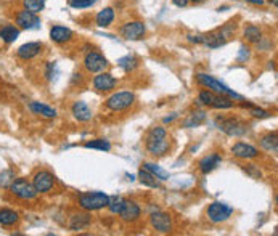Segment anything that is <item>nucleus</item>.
<instances>
[{
	"label": "nucleus",
	"mask_w": 278,
	"mask_h": 236,
	"mask_svg": "<svg viewBox=\"0 0 278 236\" xmlns=\"http://www.w3.org/2000/svg\"><path fill=\"white\" fill-rule=\"evenodd\" d=\"M236 31V24L233 21L227 23L222 27H219L216 31H211L207 34H202V44L209 48H219L228 42V40L233 37V34Z\"/></svg>",
	"instance_id": "f257e3e1"
},
{
	"label": "nucleus",
	"mask_w": 278,
	"mask_h": 236,
	"mask_svg": "<svg viewBox=\"0 0 278 236\" xmlns=\"http://www.w3.org/2000/svg\"><path fill=\"white\" fill-rule=\"evenodd\" d=\"M196 82L202 87H206L207 90H211L212 94L216 95H225V96H230L231 100H243L241 95H238L236 92H233L231 89H228L227 85L224 82H221L219 79H216L211 74H204V72H200L196 74Z\"/></svg>",
	"instance_id": "f03ea898"
},
{
	"label": "nucleus",
	"mask_w": 278,
	"mask_h": 236,
	"mask_svg": "<svg viewBox=\"0 0 278 236\" xmlns=\"http://www.w3.org/2000/svg\"><path fill=\"white\" fill-rule=\"evenodd\" d=\"M108 194L101 193V191H89V193H82L79 194V206L82 207L87 212H94V211H100L103 207L108 206Z\"/></svg>",
	"instance_id": "7ed1b4c3"
},
{
	"label": "nucleus",
	"mask_w": 278,
	"mask_h": 236,
	"mask_svg": "<svg viewBox=\"0 0 278 236\" xmlns=\"http://www.w3.org/2000/svg\"><path fill=\"white\" fill-rule=\"evenodd\" d=\"M134 103H135V95L129 90H123V92H116V94H113L106 100L105 105L109 111L119 113V111H126V109H129Z\"/></svg>",
	"instance_id": "20e7f679"
},
{
	"label": "nucleus",
	"mask_w": 278,
	"mask_h": 236,
	"mask_svg": "<svg viewBox=\"0 0 278 236\" xmlns=\"http://www.w3.org/2000/svg\"><path fill=\"white\" fill-rule=\"evenodd\" d=\"M216 124L224 134H227L230 137H241L250 130V125L236 118H217Z\"/></svg>",
	"instance_id": "39448f33"
},
{
	"label": "nucleus",
	"mask_w": 278,
	"mask_h": 236,
	"mask_svg": "<svg viewBox=\"0 0 278 236\" xmlns=\"http://www.w3.org/2000/svg\"><path fill=\"white\" fill-rule=\"evenodd\" d=\"M10 191L13 193L16 198L25 199V201L34 199L37 196V191L36 188H34L32 182H27L26 178H15L10 185Z\"/></svg>",
	"instance_id": "423d86ee"
},
{
	"label": "nucleus",
	"mask_w": 278,
	"mask_h": 236,
	"mask_svg": "<svg viewBox=\"0 0 278 236\" xmlns=\"http://www.w3.org/2000/svg\"><path fill=\"white\" fill-rule=\"evenodd\" d=\"M231 214H233V207L221 203V201H216V203L209 204V207H207V218H209L211 223H222L228 220Z\"/></svg>",
	"instance_id": "0eeeda50"
},
{
	"label": "nucleus",
	"mask_w": 278,
	"mask_h": 236,
	"mask_svg": "<svg viewBox=\"0 0 278 236\" xmlns=\"http://www.w3.org/2000/svg\"><path fill=\"white\" fill-rule=\"evenodd\" d=\"M108 66H109L108 60L101 53H98V51H90V53H87L84 58V68L92 74L103 72Z\"/></svg>",
	"instance_id": "6e6552de"
},
{
	"label": "nucleus",
	"mask_w": 278,
	"mask_h": 236,
	"mask_svg": "<svg viewBox=\"0 0 278 236\" xmlns=\"http://www.w3.org/2000/svg\"><path fill=\"white\" fill-rule=\"evenodd\" d=\"M32 185L39 193H49L55 185V175L49 170H39L36 175L32 177Z\"/></svg>",
	"instance_id": "1a4fd4ad"
},
{
	"label": "nucleus",
	"mask_w": 278,
	"mask_h": 236,
	"mask_svg": "<svg viewBox=\"0 0 278 236\" xmlns=\"http://www.w3.org/2000/svg\"><path fill=\"white\" fill-rule=\"evenodd\" d=\"M147 27H145L143 21H130L121 27V36L126 40H140L145 37Z\"/></svg>",
	"instance_id": "9d476101"
},
{
	"label": "nucleus",
	"mask_w": 278,
	"mask_h": 236,
	"mask_svg": "<svg viewBox=\"0 0 278 236\" xmlns=\"http://www.w3.org/2000/svg\"><path fill=\"white\" fill-rule=\"evenodd\" d=\"M150 223L159 233H171L172 232V217L166 212L156 211L150 215Z\"/></svg>",
	"instance_id": "9b49d317"
},
{
	"label": "nucleus",
	"mask_w": 278,
	"mask_h": 236,
	"mask_svg": "<svg viewBox=\"0 0 278 236\" xmlns=\"http://www.w3.org/2000/svg\"><path fill=\"white\" fill-rule=\"evenodd\" d=\"M16 24H18L20 29H37V27H40V18L36 13L21 10L16 15Z\"/></svg>",
	"instance_id": "f8f14e48"
},
{
	"label": "nucleus",
	"mask_w": 278,
	"mask_h": 236,
	"mask_svg": "<svg viewBox=\"0 0 278 236\" xmlns=\"http://www.w3.org/2000/svg\"><path fill=\"white\" fill-rule=\"evenodd\" d=\"M140 214H142L140 206H138L135 201L126 199L123 209H121V212L118 215L121 217V220H124V222H135V220H138Z\"/></svg>",
	"instance_id": "ddd939ff"
},
{
	"label": "nucleus",
	"mask_w": 278,
	"mask_h": 236,
	"mask_svg": "<svg viewBox=\"0 0 278 236\" xmlns=\"http://www.w3.org/2000/svg\"><path fill=\"white\" fill-rule=\"evenodd\" d=\"M231 153H233L235 158L238 159H254L259 156V149L253 145H248V143H243V142H238L235 143L233 146H231Z\"/></svg>",
	"instance_id": "4468645a"
},
{
	"label": "nucleus",
	"mask_w": 278,
	"mask_h": 236,
	"mask_svg": "<svg viewBox=\"0 0 278 236\" xmlns=\"http://www.w3.org/2000/svg\"><path fill=\"white\" fill-rule=\"evenodd\" d=\"M116 84H118L116 77L105 71L98 72V76L94 77V89L98 92H111L116 87Z\"/></svg>",
	"instance_id": "2eb2a0df"
},
{
	"label": "nucleus",
	"mask_w": 278,
	"mask_h": 236,
	"mask_svg": "<svg viewBox=\"0 0 278 236\" xmlns=\"http://www.w3.org/2000/svg\"><path fill=\"white\" fill-rule=\"evenodd\" d=\"M42 48H44V44L42 42H27L25 45H21V47L16 50V55L20 56L21 60H32L39 56L42 53Z\"/></svg>",
	"instance_id": "dca6fc26"
},
{
	"label": "nucleus",
	"mask_w": 278,
	"mask_h": 236,
	"mask_svg": "<svg viewBox=\"0 0 278 236\" xmlns=\"http://www.w3.org/2000/svg\"><path fill=\"white\" fill-rule=\"evenodd\" d=\"M222 163V156L217 153H211L207 154V156H204L198 164V167L201 170V174H209V172H212L214 169H217L219 165H221Z\"/></svg>",
	"instance_id": "f3484780"
},
{
	"label": "nucleus",
	"mask_w": 278,
	"mask_h": 236,
	"mask_svg": "<svg viewBox=\"0 0 278 236\" xmlns=\"http://www.w3.org/2000/svg\"><path fill=\"white\" fill-rule=\"evenodd\" d=\"M71 113L76 120L79 122H89L92 119V109L89 108L85 101H76L71 108Z\"/></svg>",
	"instance_id": "a211bd4d"
},
{
	"label": "nucleus",
	"mask_w": 278,
	"mask_h": 236,
	"mask_svg": "<svg viewBox=\"0 0 278 236\" xmlns=\"http://www.w3.org/2000/svg\"><path fill=\"white\" fill-rule=\"evenodd\" d=\"M73 31L69 29V27H65V26H53L50 29V39L53 40L55 44H66L69 40L73 39Z\"/></svg>",
	"instance_id": "6ab92c4d"
},
{
	"label": "nucleus",
	"mask_w": 278,
	"mask_h": 236,
	"mask_svg": "<svg viewBox=\"0 0 278 236\" xmlns=\"http://www.w3.org/2000/svg\"><path fill=\"white\" fill-rule=\"evenodd\" d=\"M29 109H31L34 114H37V116L45 118V119H55L56 114H58L55 108H51V106L45 105V103H40V101L29 103Z\"/></svg>",
	"instance_id": "aec40b11"
},
{
	"label": "nucleus",
	"mask_w": 278,
	"mask_h": 236,
	"mask_svg": "<svg viewBox=\"0 0 278 236\" xmlns=\"http://www.w3.org/2000/svg\"><path fill=\"white\" fill-rule=\"evenodd\" d=\"M169 146H171V143L167 138H164V140H158V142H147L148 153L153 154V156H164V154L169 151Z\"/></svg>",
	"instance_id": "412c9836"
},
{
	"label": "nucleus",
	"mask_w": 278,
	"mask_h": 236,
	"mask_svg": "<svg viewBox=\"0 0 278 236\" xmlns=\"http://www.w3.org/2000/svg\"><path fill=\"white\" fill-rule=\"evenodd\" d=\"M92 222V217L89 214H74L69 220V228L73 232H80V230H85L89 228Z\"/></svg>",
	"instance_id": "4be33fe9"
},
{
	"label": "nucleus",
	"mask_w": 278,
	"mask_h": 236,
	"mask_svg": "<svg viewBox=\"0 0 278 236\" xmlns=\"http://www.w3.org/2000/svg\"><path fill=\"white\" fill-rule=\"evenodd\" d=\"M114 18H116L114 10L111 7H106V8H103V10L98 11L97 16H95V21H97V24L100 26V27H108V26L113 24Z\"/></svg>",
	"instance_id": "5701e85b"
},
{
	"label": "nucleus",
	"mask_w": 278,
	"mask_h": 236,
	"mask_svg": "<svg viewBox=\"0 0 278 236\" xmlns=\"http://www.w3.org/2000/svg\"><path fill=\"white\" fill-rule=\"evenodd\" d=\"M18 220H20V214L16 211L7 209V207L0 209V225L2 227H11L15 223H18Z\"/></svg>",
	"instance_id": "b1692460"
},
{
	"label": "nucleus",
	"mask_w": 278,
	"mask_h": 236,
	"mask_svg": "<svg viewBox=\"0 0 278 236\" xmlns=\"http://www.w3.org/2000/svg\"><path fill=\"white\" fill-rule=\"evenodd\" d=\"M18 37H20V27H16L13 24H5L3 27H0V39L5 44H13Z\"/></svg>",
	"instance_id": "393cba45"
},
{
	"label": "nucleus",
	"mask_w": 278,
	"mask_h": 236,
	"mask_svg": "<svg viewBox=\"0 0 278 236\" xmlns=\"http://www.w3.org/2000/svg\"><path fill=\"white\" fill-rule=\"evenodd\" d=\"M138 178H140V182L143 185H147L150 188H161V180H158L152 172L147 170L145 167H142L140 172H138Z\"/></svg>",
	"instance_id": "a878e982"
},
{
	"label": "nucleus",
	"mask_w": 278,
	"mask_h": 236,
	"mask_svg": "<svg viewBox=\"0 0 278 236\" xmlns=\"http://www.w3.org/2000/svg\"><path fill=\"white\" fill-rule=\"evenodd\" d=\"M260 146H262L265 151L269 153H277L278 151V138H277V134H267L260 138Z\"/></svg>",
	"instance_id": "bb28decb"
},
{
	"label": "nucleus",
	"mask_w": 278,
	"mask_h": 236,
	"mask_svg": "<svg viewBox=\"0 0 278 236\" xmlns=\"http://www.w3.org/2000/svg\"><path fill=\"white\" fill-rule=\"evenodd\" d=\"M143 167L147 169V170L152 172V174H153L156 178H158V180H161V182L169 180V178H171L169 172L164 170V169L161 167V165H158V164H153V163H145V164H143Z\"/></svg>",
	"instance_id": "cd10ccee"
},
{
	"label": "nucleus",
	"mask_w": 278,
	"mask_h": 236,
	"mask_svg": "<svg viewBox=\"0 0 278 236\" xmlns=\"http://www.w3.org/2000/svg\"><path fill=\"white\" fill-rule=\"evenodd\" d=\"M206 120V113L204 111H195L193 114H190L187 120L183 122V127L192 129V127H198Z\"/></svg>",
	"instance_id": "c85d7f7f"
},
{
	"label": "nucleus",
	"mask_w": 278,
	"mask_h": 236,
	"mask_svg": "<svg viewBox=\"0 0 278 236\" xmlns=\"http://www.w3.org/2000/svg\"><path fill=\"white\" fill-rule=\"evenodd\" d=\"M245 39L251 44H259L260 39H262V31H260L257 26L248 24L245 27Z\"/></svg>",
	"instance_id": "c756f323"
},
{
	"label": "nucleus",
	"mask_w": 278,
	"mask_h": 236,
	"mask_svg": "<svg viewBox=\"0 0 278 236\" xmlns=\"http://www.w3.org/2000/svg\"><path fill=\"white\" fill-rule=\"evenodd\" d=\"M118 65H119V68H123L126 72H132V71H135V69H137L138 60L135 58V56L127 55V56H123V58H119Z\"/></svg>",
	"instance_id": "7c9ffc66"
},
{
	"label": "nucleus",
	"mask_w": 278,
	"mask_h": 236,
	"mask_svg": "<svg viewBox=\"0 0 278 236\" xmlns=\"http://www.w3.org/2000/svg\"><path fill=\"white\" fill-rule=\"evenodd\" d=\"M85 148H92V149H100V151H111V143L105 138H97V140H92V142H87Z\"/></svg>",
	"instance_id": "2f4dec72"
},
{
	"label": "nucleus",
	"mask_w": 278,
	"mask_h": 236,
	"mask_svg": "<svg viewBox=\"0 0 278 236\" xmlns=\"http://www.w3.org/2000/svg\"><path fill=\"white\" fill-rule=\"evenodd\" d=\"M211 108H216V109H230L233 108V100L230 96H225V95H216L214 98Z\"/></svg>",
	"instance_id": "473e14b6"
},
{
	"label": "nucleus",
	"mask_w": 278,
	"mask_h": 236,
	"mask_svg": "<svg viewBox=\"0 0 278 236\" xmlns=\"http://www.w3.org/2000/svg\"><path fill=\"white\" fill-rule=\"evenodd\" d=\"M45 2H47V0H23V5H25V10L39 15L40 11L44 10Z\"/></svg>",
	"instance_id": "72a5a7b5"
},
{
	"label": "nucleus",
	"mask_w": 278,
	"mask_h": 236,
	"mask_svg": "<svg viewBox=\"0 0 278 236\" xmlns=\"http://www.w3.org/2000/svg\"><path fill=\"white\" fill-rule=\"evenodd\" d=\"M124 198L123 196H109L108 198V209L111 214H119L121 209H123V206H124Z\"/></svg>",
	"instance_id": "f704fd0d"
},
{
	"label": "nucleus",
	"mask_w": 278,
	"mask_h": 236,
	"mask_svg": "<svg viewBox=\"0 0 278 236\" xmlns=\"http://www.w3.org/2000/svg\"><path fill=\"white\" fill-rule=\"evenodd\" d=\"M164 138H167V130L164 127H153L148 132L147 142H158V140H164Z\"/></svg>",
	"instance_id": "c9c22d12"
},
{
	"label": "nucleus",
	"mask_w": 278,
	"mask_h": 236,
	"mask_svg": "<svg viewBox=\"0 0 278 236\" xmlns=\"http://www.w3.org/2000/svg\"><path fill=\"white\" fill-rule=\"evenodd\" d=\"M97 3V0H68V5L71 8H90Z\"/></svg>",
	"instance_id": "e433bc0d"
},
{
	"label": "nucleus",
	"mask_w": 278,
	"mask_h": 236,
	"mask_svg": "<svg viewBox=\"0 0 278 236\" xmlns=\"http://www.w3.org/2000/svg\"><path fill=\"white\" fill-rule=\"evenodd\" d=\"M214 98H216V94H212L211 90H201L198 95V101L202 103L204 106H211Z\"/></svg>",
	"instance_id": "4c0bfd02"
},
{
	"label": "nucleus",
	"mask_w": 278,
	"mask_h": 236,
	"mask_svg": "<svg viewBox=\"0 0 278 236\" xmlns=\"http://www.w3.org/2000/svg\"><path fill=\"white\" fill-rule=\"evenodd\" d=\"M15 180V174L11 170H3L0 174V188H10L11 182Z\"/></svg>",
	"instance_id": "58836bf2"
},
{
	"label": "nucleus",
	"mask_w": 278,
	"mask_h": 236,
	"mask_svg": "<svg viewBox=\"0 0 278 236\" xmlns=\"http://www.w3.org/2000/svg\"><path fill=\"white\" fill-rule=\"evenodd\" d=\"M250 56H251V48L250 47H246V45H241L240 47V51H238V60L240 63H245L250 60Z\"/></svg>",
	"instance_id": "ea45409f"
},
{
	"label": "nucleus",
	"mask_w": 278,
	"mask_h": 236,
	"mask_svg": "<svg viewBox=\"0 0 278 236\" xmlns=\"http://www.w3.org/2000/svg\"><path fill=\"white\" fill-rule=\"evenodd\" d=\"M245 170H246L248 174H250L253 178H260V177H262V174H260V170H257V169H256V165H254V164H250V165H248V167H245Z\"/></svg>",
	"instance_id": "a19ab883"
},
{
	"label": "nucleus",
	"mask_w": 278,
	"mask_h": 236,
	"mask_svg": "<svg viewBox=\"0 0 278 236\" xmlns=\"http://www.w3.org/2000/svg\"><path fill=\"white\" fill-rule=\"evenodd\" d=\"M251 114L254 118H269L270 113L264 111V109H259V108H251Z\"/></svg>",
	"instance_id": "79ce46f5"
},
{
	"label": "nucleus",
	"mask_w": 278,
	"mask_h": 236,
	"mask_svg": "<svg viewBox=\"0 0 278 236\" xmlns=\"http://www.w3.org/2000/svg\"><path fill=\"white\" fill-rule=\"evenodd\" d=\"M187 39H188V42H193V44H202V34H188Z\"/></svg>",
	"instance_id": "37998d69"
},
{
	"label": "nucleus",
	"mask_w": 278,
	"mask_h": 236,
	"mask_svg": "<svg viewBox=\"0 0 278 236\" xmlns=\"http://www.w3.org/2000/svg\"><path fill=\"white\" fill-rule=\"evenodd\" d=\"M55 69H56L55 63H49V65H47V71H45V76H47V79H49V80H51V79H53Z\"/></svg>",
	"instance_id": "c03bdc74"
},
{
	"label": "nucleus",
	"mask_w": 278,
	"mask_h": 236,
	"mask_svg": "<svg viewBox=\"0 0 278 236\" xmlns=\"http://www.w3.org/2000/svg\"><path fill=\"white\" fill-rule=\"evenodd\" d=\"M172 3L178 8H185L188 5V0H172Z\"/></svg>",
	"instance_id": "a18cd8bd"
},
{
	"label": "nucleus",
	"mask_w": 278,
	"mask_h": 236,
	"mask_svg": "<svg viewBox=\"0 0 278 236\" xmlns=\"http://www.w3.org/2000/svg\"><path fill=\"white\" fill-rule=\"evenodd\" d=\"M245 2L251 3V5H257V7H262V5L265 3V0H245Z\"/></svg>",
	"instance_id": "49530a36"
},
{
	"label": "nucleus",
	"mask_w": 278,
	"mask_h": 236,
	"mask_svg": "<svg viewBox=\"0 0 278 236\" xmlns=\"http://www.w3.org/2000/svg\"><path fill=\"white\" fill-rule=\"evenodd\" d=\"M188 2H193V3H201V2H204V0H188Z\"/></svg>",
	"instance_id": "de8ad7c7"
},
{
	"label": "nucleus",
	"mask_w": 278,
	"mask_h": 236,
	"mask_svg": "<svg viewBox=\"0 0 278 236\" xmlns=\"http://www.w3.org/2000/svg\"><path fill=\"white\" fill-rule=\"evenodd\" d=\"M270 2H272V3H274V5H275V7H277V0H270Z\"/></svg>",
	"instance_id": "09e8293b"
}]
</instances>
